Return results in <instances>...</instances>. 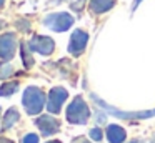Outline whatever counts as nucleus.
Here are the masks:
<instances>
[{
	"instance_id": "f257e3e1",
	"label": "nucleus",
	"mask_w": 155,
	"mask_h": 143,
	"mask_svg": "<svg viewBox=\"0 0 155 143\" xmlns=\"http://www.w3.org/2000/svg\"><path fill=\"white\" fill-rule=\"evenodd\" d=\"M22 103H24V108L28 115H37L42 112L45 105V93L37 86H28L24 92Z\"/></svg>"
},
{
	"instance_id": "f03ea898",
	"label": "nucleus",
	"mask_w": 155,
	"mask_h": 143,
	"mask_svg": "<svg viewBox=\"0 0 155 143\" xmlns=\"http://www.w3.org/2000/svg\"><path fill=\"white\" fill-rule=\"evenodd\" d=\"M88 116H90V110H88L87 103L84 102V98L82 96L74 98V102L67 108V120L74 125H85Z\"/></svg>"
},
{
	"instance_id": "7ed1b4c3",
	"label": "nucleus",
	"mask_w": 155,
	"mask_h": 143,
	"mask_svg": "<svg viewBox=\"0 0 155 143\" xmlns=\"http://www.w3.org/2000/svg\"><path fill=\"white\" fill-rule=\"evenodd\" d=\"M94 102L97 105H100L104 110H107L110 115L117 116V118H124V120H142V118H148V116L155 115V110H148V112H122V110H117L115 106H110L108 103H105L104 100H100L97 95H92Z\"/></svg>"
},
{
	"instance_id": "20e7f679",
	"label": "nucleus",
	"mask_w": 155,
	"mask_h": 143,
	"mask_svg": "<svg viewBox=\"0 0 155 143\" xmlns=\"http://www.w3.org/2000/svg\"><path fill=\"white\" fill-rule=\"evenodd\" d=\"M74 23V17L67 12H57V13H50L44 18V25L48 27L54 32H65L68 30Z\"/></svg>"
},
{
	"instance_id": "39448f33",
	"label": "nucleus",
	"mask_w": 155,
	"mask_h": 143,
	"mask_svg": "<svg viewBox=\"0 0 155 143\" xmlns=\"http://www.w3.org/2000/svg\"><path fill=\"white\" fill-rule=\"evenodd\" d=\"M68 93L65 88H62V86H55V88L50 90V93H48V102H47V110L50 113H58L62 108V105H64V102L67 100Z\"/></svg>"
},
{
	"instance_id": "423d86ee",
	"label": "nucleus",
	"mask_w": 155,
	"mask_h": 143,
	"mask_svg": "<svg viewBox=\"0 0 155 143\" xmlns=\"http://www.w3.org/2000/svg\"><path fill=\"white\" fill-rule=\"evenodd\" d=\"M28 47L34 52H38L40 55H50L55 48V43L50 37H44V35H35L34 38L28 42Z\"/></svg>"
},
{
	"instance_id": "0eeeda50",
	"label": "nucleus",
	"mask_w": 155,
	"mask_h": 143,
	"mask_svg": "<svg viewBox=\"0 0 155 143\" xmlns=\"http://www.w3.org/2000/svg\"><path fill=\"white\" fill-rule=\"evenodd\" d=\"M17 48V38L14 33H5L0 35V58L2 60H12Z\"/></svg>"
},
{
	"instance_id": "6e6552de",
	"label": "nucleus",
	"mask_w": 155,
	"mask_h": 143,
	"mask_svg": "<svg viewBox=\"0 0 155 143\" xmlns=\"http://www.w3.org/2000/svg\"><path fill=\"white\" fill-rule=\"evenodd\" d=\"M35 125L40 128V132H42V135H44V136L54 135V133H57L58 128H60L58 120L54 118L52 115H42V116H38V118L35 120Z\"/></svg>"
},
{
	"instance_id": "1a4fd4ad",
	"label": "nucleus",
	"mask_w": 155,
	"mask_h": 143,
	"mask_svg": "<svg viewBox=\"0 0 155 143\" xmlns=\"http://www.w3.org/2000/svg\"><path fill=\"white\" fill-rule=\"evenodd\" d=\"M88 35L84 32V30H75L70 37V42H68V52L72 55L78 57L82 52L85 50V45H87Z\"/></svg>"
},
{
	"instance_id": "9d476101",
	"label": "nucleus",
	"mask_w": 155,
	"mask_h": 143,
	"mask_svg": "<svg viewBox=\"0 0 155 143\" xmlns=\"http://www.w3.org/2000/svg\"><path fill=\"white\" fill-rule=\"evenodd\" d=\"M107 138L110 143H122L125 140V130L118 125H108L107 126Z\"/></svg>"
},
{
	"instance_id": "9b49d317",
	"label": "nucleus",
	"mask_w": 155,
	"mask_h": 143,
	"mask_svg": "<svg viewBox=\"0 0 155 143\" xmlns=\"http://www.w3.org/2000/svg\"><path fill=\"white\" fill-rule=\"evenodd\" d=\"M18 118H20V115H18L17 108H14V106H12V108H8V112L5 113V116H4V125H2V130H4V132L10 130L12 126L18 122Z\"/></svg>"
},
{
	"instance_id": "f8f14e48",
	"label": "nucleus",
	"mask_w": 155,
	"mask_h": 143,
	"mask_svg": "<svg viewBox=\"0 0 155 143\" xmlns=\"http://www.w3.org/2000/svg\"><path fill=\"white\" fill-rule=\"evenodd\" d=\"M115 0H90V8L95 13H104L114 7Z\"/></svg>"
},
{
	"instance_id": "ddd939ff",
	"label": "nucleus",
	"mask_w": 155,
	"mask_h": 143,
	"mask_svg": "<svg viewBox=\"0 0 155 143\" xmlns=\"http://www.w3.org/2000/svg\"><path fill=\"white\" fill-rule=\"evenodd\" d=\"M18 90V82H8L0 86V96H10Z\"/></svg>"
},
{
	"instance_id": "4468645a",
	"label": "nucleus",
	"mask_w": 155,
	"mask_h": 143,
	"mask_svg": "<svg viewBox=\"0 0 155 143\" xmlns=\"http://www.w3.org/2000/svg\"><path fill=\"white\" fill-rule=\"evenodd\" d=\"M22 60H24V65L25 68H30L34 65V58L30 55V47L27 43H22Z\"/></svg>"
},
{
	"instance_id": "2eb2a0df",
	"label": "nucleus",
	"mask_w": 155,
	"mask_h": 143,
	"mask_svg": "<svg viewBox=\"0 0 155 143\" xmlns=\"http://www.w3.org/2000/svg\"><path fill=\"white\" fill-rule=\"evenodd\" d=\"M14 73V67L10 65L8 62L0 63V78H8V76Z\"/></svg>"
},
{
	"instance_id": "dca6fc26",
	"label": "nucleus",
	"mask_w": 155,
	"mask_h": 143,
	"mask_svg": "<svg viewBox=\"0 0 155 143\" xmlns=\"http://www.w3.org/2000/svg\"><path fill=\"white\" fill-rule=\"evenodd\" d=\"M88 135H90V138L94 140V141H100L102 136H104V135H102V130L100 128H92L90 132H88Z\"/></svg>"
},
{
	"instance_id": "f3484780",
	"label": "nucleus",
	"mask_w": 155,
	"mask_h": 143,
	"mask_svg": "<svg viewBox=\"0 0 155 143\" xmlns=\"http://www.w3.org/2000/svg\"><path fill=\"white\" fill-rule=\"evenodd\" d=\"M22 143H38V136L35 133H28L22 138Z\"/></svg>"
},
{
	"instance_id": "a211bd4d",
	"label": "nucleus",
	"mask_w": 155,
	"mask_h": 143,
	"mask_svg": "<svg viewBox=\"0 0 155 143\" xmlns=\"http://www.w3.org/2000/svg\"><path fill=\"white\" fill-rule=\"evenodd\" d=\"M84 3H85V0H78L77 3H74V5H72V8H74V10H80V7L84 5Z\"/></svg>"
},
{
	"instance_id": "6ab92c4d",
	"label": "nucleus",
	"mask_w": 155,
	"mask_h": 143,
	"mask_svg": "<svg viewBox=\"0 0 155 143\" xmlns=\"http://www.w3.org/2000/svg\"><path fill=\"white\" fill-rule=\"evenodd\" d=\"M95 118H97L98 123H104L105 122V113L104 112H98V116H95Z\"/></svg>"
},
{
	"instance_id": "aec40b11",
	"label": "nucleus",
	"mask_w": 155,
	"mask_h": 143,
	"mask_svg": "<svg viewBox=\"0 0 155 143\" xmlns=\"http://www.w3.org/2000/svg\"><path fill=\"white\" fill-rule=\"evenodd\" d=\"M132 143H155V138H150V140H134Z\"/></svg>"
},
{
	"instance_id": "412c9836",
	"label": "nucleus",
	"mask_w": 155,
	"mask_h": 143,
	"mask_svg": "<svg viewBox=\"0 0 155 143\" xmlns=\"http://www.w3.org/2000/svg\"><path fill=\"white\" fill-rule=\"evenodd\" d=\"M72 143H90V141H88V140H85L84 136H78V138H75Z\"/></svg>"
},
{
	"instance_id": "4be33fe9",
	"label": "nucleus",
	"mask_w": 155,
	"mask_h": 143,
	"mask_svg": "<svg viewBox=\"0 0 155 143\" xmlns=\"http://www.w3.org/2000/svg\"><path fill=\"white\" fill-rule=\"evenodd\" d=\"M0 143H14L12 140H7V138H0Z\"/></svg>"
},
{
	"instance_id": "5701e85b",
	"label": "nucleus",
	"mask_w": 155,
	"mask_h": 143,
	"mask_svg": "<svg viewBox=\"0 0 155 143\" xmlns=\"http://www.w3.org/2000/svg\"><path fill=\"white\" fill-rule=\"evenodd\" d=\"M140 2H142V0H135V2H134V8H137V5H138Z\"/></svg>"
},
{
	"instance_id": "b1692460",
	"label": "nucleus",
	"mask_w": 155,
	"mask_h": 143,
	"mask_svg": "<svg viewBox=\"0 0 155 143\" xmlns=\"http://www.w3.org/2000/svg\"><path fill=\"white\" fill-rule=\"evenodd\" d=\"M4 3H5V0H0V8L4 7Z\"/></svg>"
},
{
	"instance_id": "393cba45",
	"label": "nucleus",
	"mask_w": 155,
	"mask_h": 143,
	"mask_svg": "<svg viewBox=\"0 0 155 143\" xmlns=\"http://www.w3.org/2000/svg\"><path fill=\"white\" fill-rule=\"evenodd\" d=\"M2 27H4V20H0V28H2Z\"/></svg>"
},
{
	"instance_id": "a878e982",
	"label": "nucleus",
	"mask_w": 155,
	"mask_h": 143,
	"mask_svg": "<svg viewBox=\"0 0 155 143\" xmlns=\"http://www.w3.org/2000/svg\"><path fill=\"white\" fill-rule=\"evenodd\" d=\"M47 143H60V141H57V140H54V141H47Z\"/></svg>"
},
{
	"instance_id": "bb28decb",
	"label": "nucleus",
	"mask_w": 155,
	"mask_h": 143,
	"mask_svg": "<svg viewBox=\"0 0 155 143\" xmlns=\"http://www.w3.org/2000/svg\"><path fill=\"white\" fill-rule=\"evenodd\" d=\"M0 113H2V108H0Z\"/></svg>"
}]
</instances>
